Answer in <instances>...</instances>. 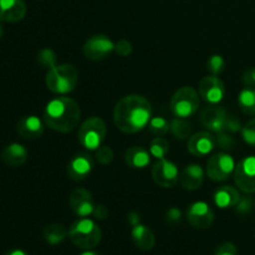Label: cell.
Listing matches in <instances>:
<instances>
[{"label":"cell","mask_w":255,"mask_h":255,"mask_svg":"<svg viewBox=\"0 0 255 255\" xmlns=\"http://www.w3.org/2000/svg\"><path fill=\"white\" fill-rule=\"evenodd\" d=\"M152 119V105L141 95H127L116 104L114 121L124 133H136L148 126Z\"/></svg>","instance_id":"cell-1"},{"label":"cell","mask_w":255,"mask_h":255,"mask_svg":"<svg viewBox=\"0 0 255 255\" xmlns=\"http://www.w3.org/2000/svg\"><path fill=\"white\" fill-rule=\"evenodd\" d=\"M81 110L70 97L60 96L47 102L44 110V122L47 127L60 133H69L79 126Z\"/></svg>","instance_id":"cell-2"},{"label":"cell","mask_w":255,"mask_h":255,"mask_svg":"<svg viewBox=\"0 0 255 255\" xmlns=\"http://www.w3.org/2000/svg\"><path fill=\"white\" fill-rule=\"evenodd\" d=\"M79 81V72L74 65L60 64L47 70L45 82L47 89L57 95L71 92Z\"/></svg>","instance_id":"cell-3"},{"label":"cell","mask_w":255,"mask_h":255,"mask_svg":"<svg viewBox=\"0 0 255 255\" xmlns=\"http://www.w3.org/2000/svg\"><path fill=\"white\" fill-rule=\"evenodd\" d=\"M69 238L77 248L89 251L99 246L102 239V232L94 221L80 218L69 228Z\"/></svg>","instance_id":"cell-4"},{"label":"cell","mask_w":255,"mask_h":255,"mask_svg":"<svg viewBox=\"0 0 255 255\" xmlns=\"http://www.w3.org/2000/svg\"><path fill=\"white\" fill-rule=\"evenodd\" d=\"M107 128L104 120L100 117H89L80 126L77 138L80 144L89 151H96L106 137Z\"/></svg>","instance_id":"cell-5"},{"label":"cell","mask_w":255,"mask_h":255,"mask_svg":"<svg viewBox=\"0 0 255 255\" xmlns=\"http://www.w3.org/2000/svg\"><path fill=\"white\" fill-rule=\"evenodd\" d=\"M198 92L191 86H183L178 89L171 99V111L176 117L188 119L198 111Z\"/></svg>","instance_id":"cell-6"},{"label":"cell","mask_w":255,"mask_h":255,"mask_svg":"<svg viewBox=\"0 0 255 255\" xmlns=\"http://www.w3.org/2000/svg\"><path fill=\"white\" fill-rule=\"evenodd\" d=\"M236 166V162L231 154L226 153V152H218L209 157L206 172L212 181L224 182L234 173Z\"/></svg>","instance_id":"cell-7"},{"label":"cell","mask_w":255,"mask_h":255,"mask_svg":"<svg viewBox=\"0 0 255 255\" xmlns=\"http://www.w3.org/2000/svg\"><path fill=\"white\" fill-rule=\"evenodd\" d=\"M234 182L242 192L247 194L255 193V156L241 159L233 173Z\"/></svg>","instance_id":"cell-8"},{"label":"cell","mask_w":255,"mask_h":255,"mask_svg":"<svg viewBox=\"0 0 255 255\" xmlns=\"http://www.w3.org/2000/svg\"><path fill=\"white\" fill-rule=\"evenodd\" d=\"M115 51V44L107 35L97 34L89 37L84 45L85 56L92 61H100L111 55Z\"/></svg>","instance_id":"cell-9"},{"label":"cell","mask_w":255,"mask_h":255,"mask_svg":"<svg viewBox=\"0 0 255 255\" xmlns=\"http://www.w3.org/2000/svg\"><path fill=\"white\" fill-rule=\"evenodd\" d=\"M152 177L156 184L162 188H172L179 179V172L176 163L166 158L158 159L152 168Z\"/></svg>","instance_id":"cell-10"},{"label":"cell","mask_w":255,"mask_h":255,"mask_svg":"<svg viewBox=\"0 0 255 255\" xmlns=\"http://www.w3.org/2000/svg\"><path fill=\"white\" fill-rule=\"evenodd\" d=\"M199 97L209 105H217L226 96V86L218 76L209 75L203 77L198 85Z\"/></svg>","instance_id":"cell-11"},{"label":"cell","mask_w":255,"mask_h":255,"mask_svg":"<svg viewBox=\"0 0 255 255\" xmlns=\"http://www.w3.org/2000/svg\"><path fill=\"white\" fill-rule=\"evenodd\" d=\"M187 221L193 228L207 229L213 224L214 213L206 202H194L187 209Z\"/></svg>","instance_id":"cell-12"},{"label":"cell","mask_w":255,"mask_h":255,"mask_svg":"<svg viewBox=\"0 0 255 255\" xmlns=\"http://www.w3.org/2000/svg\"><path fill=\"white\" fill-rule=\"evenodd\" d=\"M94 169V161L90 154L79 152L67 163V176L71 181L81 182L91 174Z\"/></svg>","instance_id":"cell-13"},{"label":"cell","mask_w":255,"mask_h":255,"mask_svg":"<svg viewBox=\"0 0 255 255\" xmlns=\"http://www.w3.org/2000/svg\"><path fill=\"white\" fill-rule=\"evenodd\" d=\"M227 117L228 115H227L226 110L217 105H209L201 112L202 125L208 131L214 132V133H219L226 129Z\"/></svg>","instance_id":"cell-14"},{"label":"cell","mask_w":255,"mask_h":255,"mask_svg":"<svg viewBox=\"0 0 255 255\" xmlns=\"http://www.w3.org/2000/svg\"><path fill=\"white\" fill-rule=\"evenodd\" d=\"M217 139L212 132L201 131L192 134L188 138L187 148L189 153L196 157H204L216 148Z\"/></svg>","instance_id":"cell-15"},{"label":"cell","mask_w":255,"mask_h":255,"mask_svg":"<svg viewBox=\"0 0 255 255\" xmlns=\"http://www.w3.org/2000/svg\"><path fill=\"white\" fill-rule=\"evenodd\" d=\"M69 203L74 213L76 216L81 217V218H86V217L91 216L94 213V198H92V194L87 189H74L69 197Z\"/></svg>","instance_id":"cell-16"},{"label":"cell","mask_w":255,"mask_h":255,"mask_svg":"<svg viewBox=\"0 0 255 255\" xmlns=\"http://www.w3.org/2000/svg\"><path fill=\"white\" fill-rule=\"evenodd\" d=\"M27 11L24 0H0V21L19 22Z\"/></svg>","instance_id":"cell-17"},{"label":"cell","mask_w":255,"mask_h":255,"mask_svg":"<svg viewBox=\"0 0 255 255\" xmlns=\"http://www.w3.org/2000/svg\"><path fill=\"white\" fill-rule=\"evenodd\" d=\"M45 122L41 121L37 116L30 115L24 116L19 120L16 126V131L21 138L25 139H35L39 138L45 129Z\"/></svg>","instance_id":"cell-18"},{"label":"cell","mask_w":255,"mask_h":255,"mask_svg":"<svg viewBox=\"0 0 255 255\" xmlns=\"http://www.w3.org/2000/svg\"><path fill=\"white\" fill-rule=\"evenodd\" d=\"M204 181V171L199 164L192 163L183 168L179 174V182L187 191H196L201 188Z\"/></svg>","instance_id":"cell-19"},{"label":"cell","mask_w":255,"mask_h":255,"mask_svg":"<svg viewBox=\"0 0 255 255\" xmlns=\"http://www.w3.org/2000/svg\"><path fill=\"white\" fill-rule=\"evenodd\" d=\"M241 197L242 196L239 194V191L236 187L222 186L216 189L213 199L217 207H219L221 209H227L236 207Z\"/></svg>","instance_id":"cell-20"},{"label":"cell","mask_w":255,"mask_h":255,"mask_svg":"<svg viewBox=\"0 0 255 255\" xmlns=\"http://www.w3.org/2000/svg\"><path fill=\"white\" fill-rule=\"evenodd\" d=\"M1 159L6 166L16 168L22 166L27 159V151L22 144L10 143L2 149Z\"/></svg>","instance_id":"cell-21"},{"label":"cell","mask_w":255,"mask_h":255,"mask_svg":"<svg viewBox=\"0 0 255 255\" xmlns=\"http://www.w3.org/2000/svg\"><path fill=\"white\" fill-rule=\"evenodd\" d=\"M131 236L134 246L138 249H141V251H151L154 247V244H156V237H154L153 232L148 227L143 226V224L134 226L132 228Z\"/></svg>","instance_id":"cell-22"},{"label":"cell","mask_w":255,"mask_h":255,"mask_svg":"<svg viewBox=\"0 0 255 255\" xmlns=\"http://www.w3.org/2000/svg\"><path fill=\"white\" fill-rule=\"evenodd\" d=\"M125 162L128 167L136 169L146 168L151 162V153L146 148L139 146L129 147L125 152Z\"/></svg>","instance_id":"cell-23"},{"label":"cell","mask_w":255,"mask_h":255,"mask_svg":"<svg viewBox=\"0 0 255 255\" xmlns=\"http://www.w3.org/2000/svg\"><path fill=\"white\" fill-rule=\"evenodd\" d=\"M42 236H44V239L46 241L47 244L57 246V244L62 243L69 237V229L65 226H62V224H47L44 228V231H42Z\"/></svg>","instance_id":"cell-24"},{"label":"cell","mask_w":255,"mask_h":255,"mask_svg":"<svg viewBox=\"0 0 255 255\" xmlns=\"http://www.w3.org/2000/svg\"><path fill=\"white\" fill-rule=\"evenodd\" d=\"M239 109L243 114L254 116L255 115V87L246 86L238 96Z\"/></svg>","instance_id":"cell-25"},{"label":"cell","mask_w":255,"mask_h":255,"mask_svg":"<svg viewBox=\"0 0 255 255\" xmlns=\"http://www.w3.org/2000/svg\"><path fill=\"white\" fill-rule=\"evenodd\" d=\"M192 127L191 122L187 121L186 119H181V117H176L171 121V132L177 139H188L192 136Z\"/></svg>","instance_id":"cell-26"},{"label":"cell","mask_w":255,"mask_h":255,"mask_svg":"<svg viewBox=\"0 0 255 255\" xmlns=\"http://www.w3.org/2000/svg\"><path fill=\"white\" fill-rule=\"evenodd\" d=\"M169 152V143L166 138L161 136H157L149 143V153L152 157L157 159H162L168 154Z\"/></svg>","instance_id":"cell-27"},{"label":"cell","mask_w":255,"mask_h":255,"mask_svg":"<svg viewBox=\"0 0 255 255\" xmlns=\"http://www.w3.org/2000/svg\"><path fill=\"white\" fill-rule=\"evenodd\" d=\"M148 128L154 136H163L171 129V122L164 117H152L148 124Z\"/></svg>","instance_id":"cell-28"},{"label":"cell","mask_w":255,"mask_h":255,"mask_svg":"<svg viewBox=\"0 0 255 255\" xmlns=\"http://www.w3.org/2000/svg\"><path fill=\"white\" fill-rule=\"evenodd\" d=\"M56 60V54H55L54 50L51 49H42L41 51L39 52V55H37V61H39V64L47 70L54 67L55 65H57Z\"/></svg>","instance_id":"cell-29"},{"label":"cell","mask_w":255,"mask_h":255,"mask_svg":"<svg viewBox=\"0 0 255 255\" xmlns=\"http://www.w3.org/2000/svg\"><path fill=\"white\" fill-rule=\"evenodd\" d=\"M207 69L211 71L212 75L218 76L226 69V61H224V59L221 55H212L208 59V61H207Z\"/></svg>","instance_id":"cell-30"},{"label":"cell","mask_w":255,"mask_h":255,"mask_svg":"<svg viewBox=\"0 0 255 255\" xmlns=\"http://www.w3.org/2000/svg\"><path fill=\"white\" fill-rule=\"evenodd\" d=\"M216 139H217V143H218V146L221 147L223 151H232V149L236 147V139H234V137L227 131L217 133Z\"/></svg>","instance_id":"cell-31"},{"label":"cell","mask_w":255,"mask_h":255,"mask_svg":"<svg viewBox=\"0 0 255 255\" xmlns=\"http://www.w3.org/2000/svg\"><path fill=\"white\" fill-rule=\"evenodd\" d=\"M242 137L246 143L255 147V117L244 125L242 128Z\"/></svg>","instance_id":"cell-32"},{"label":"cell","mask_w":255,"mask_h":255,"mask_svg":"<svg viewBox=\"0 0 255 255\" xmlns=\"http://www.w3.org/2000/svg\"><path fill=\"white\" fill-rule=\"evenodd\" d=\"M254 206L255 203L252 197L249 196L241 197V199H239V202L236 206V213L239 214V216H247V214L251 213Z\"/></svg>","instance_id":"cell-33"},{"label":"cell","mask_w":255,"mask_h":255,"mask_svg":"<svg viewBox=\"0 0 255 255\" xmlns=\"http://www.w3.org/2000/svg\"><path fill=\"white\" fill-rule=\"evenodd\" d=\"M96 159L100 164H110L114 161V151L109 146H100L96 149Z\"/></svg>","instance_id":"cell-34"},{"label":"cell","mask_w":255,"mask_h":255,"mask_svg":"<svg viewBox=\"0 0 255 255\" xmlns=\"http://www.w3.org/2000/svg\"><path fill=\"white\" fill-rule=\"evenodd\" d=\"M133 47H132V44L126 39H121L115 44V52H116L119 56L126 57L128 56L132 52Z\"/></svg>","instance_id":"cell-35"},{"label":"cell","mask_w":255,"mask_h":255,"mask_svg":"<svg viewBox=\"0 0 255 255\" xmlns=\"http://www.w3.org/2000/svg\"><path fill=\"white\" fill-rule=\"evenodd\" d=\"M214 255H238V249L231 242L222 243L214 252Z\"/></svg>","instance_id":"cell-36"},{"label":"cell","mask_w":255,"mask_h":255,"mask_svg":"<svg viewBox=\"0 0 255 255\" xmlns=\"http://www.w3.org/2000/svg\"><path fill=\"white\" fill-rule=\"evenodd\" d=\"M182 219V212L181 209L176 208V207H172L167 211L166 213V221L167 223L174 226V224H178Z\"/></svg>","instance_id":"cell-37"},{"label":"cell","mask_w":255,"mask_h":255,"mask_svg":"<svg viewBox=\"0 0 255 255\" xmlns=\"http://www.w3.org/2000/svg\"><path fill=\"white\" fill-rule=\"evenodd\" d=\"M242 128H243V126H242L241 121H239L236 116L227 117L226 129H224V131L229 132V133H236V132L242 131Z\"/></svg>","instance_id":"cell-38"},{"label":"cell","mask_w":255,"mask_h":255,"mask_svg":"<svg viewBox=\"0 0 255 255\" xmlns=\"http://www.w3.org/2000/svg\"><path fill=\"white\" fill-rule=\"evenodd\" d=\"M92 216L95 217L96 219H100V221H104L109 217V209H107L106 206L104 204H99V206H95L94 213Z\"/></svg>","instance_id":"cell-39"},{"label":"cell","mask_w":255,"mask_h":255,"mask_svg":"<svg viewBox=\"0 0 255 255\" xmlns=\"http://www.w3.org/2000/svg\"><path fill=\"white\" fill-rule=\"evenodd\" d=\"M243 82L246 86L255 87V67H252V69L244 71Z\"/></svg>","instance_id":"cell-40"},{"label":"cell","mask_w":255,"mask_h":255,"mask_svg":"<svg viewBox=\"0 0 255 255\" xmlns=\"http://www.w3.org/2000/svg\"><path fill=\"white\" fill-rule=\"evenodd\" d=\"M127 221H128V223L131 224L132 227L141 224L139 223V221H141V218H139V214L136 213V212H129V213L127 214Z\"/></svg>","instance_id":"cell-41"},{"label":"cell","mask_w":255,"mask_h":255,"mask_svg":"<svg viewBox=\"0 0 255 255\" xmlns=\"http://www.w3.org/2000/svg\"><path fill=\"white\" fill-rule=\"evenodd\" d=\"M4 255H27V253L21 251V249H11V251L6 252Z\"/></svg>","instance_id":"cell-42"},{"label":"cell","mask_w":255,"mask_h":255,"mask_svg":"<svg viewBox=\"0 0 255 255\" xmlns=\"http://www.w3.org/2000/svg\"><path fill=\"white\" fill-rule=\"evenodd\" d=\"M80 255H100V254L96 253V252L91 251V249H89V251H86V252H82Z\"/></svg>","instance_id":"cell-43"},{"label":"cell","mask_w":255,"mask_h":255,"mask_svg":"<svg viewBox=\"0 0 255 255\" xmlns=\"http://www.w3.org/2000/svg\"><path fill=\"white\" fill-rule=\"evenodd\" d=\"M2 35H4V26H2L1 24H0V39L2 37Z\"/></svg>","instance_id":"cell-44"}]
</instances>
